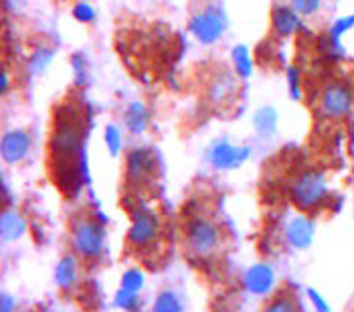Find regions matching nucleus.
Returning a JSON list of instances; mask_svg holds the SVG:
<instances>
[{
    "instance_id": "23",
    "label": "nucleus",
    "mask_w": 354,
    "mask_h": 312,
    "mask_svg": "<svg viewBox=\"0 0 354 312\" xmlns=\"http://www.w3.org/2000/svg\"><path fill=\"white\" fill-rule=\"evenodd\" d=\"M71 69H73V80L77 87H87L89 84V69H87V59L83 53L71 55Z\"/></svg>"
},
{
    "instance_id": "29",
    "label": "nucleus",
    "mask_w": 354,
    "mask_h": 312,
    "mask_svg": "<svg viewBox=\"0 0 354 312\" xmlns=\"http://www.w3.org/2000/svg\"><path fill=\"white\" fill-rule=\"evenodd\" d=\"M290 4L300 12L301 17H314L322 8V0H290Z\"/></svg>"
},
{
    "instance_id": "16",
    "label": "nucleus",
    "mask_w": 354,
    "mask_h": 312,
    "mask_svg": "<svg viewBox=\"0 0 354 312\" xmlns=\"http://www.w3.org/2000/svg\"><path fill=\"white\" fill-rule=\"evenodd\" d=\"M150 122H152V116H150V110L146 108L144 102H132L124 112L126 130L132 136H142L150 128Z\"/></svg>"
},
{
    "instance_id": "20",
    "label": "nucleus",
    "mask_w": 354,
    "mask_h": 312,
    "mask_svg": "<svg viewBox=\"0 0 354 312\" xmlns=\"http://www.w3.org/2000/svg\"><path fill=\"white\" fill-rule=\"evenodd\" d=\"M231 61H233V69H235V75L247 80L251 77L253 73V59L249 53V47L245 45H235L233 51H231Z\"/></svg>"
},
{
    "instance_id": "25",
    "label": "nucleus",
    "mask_w": 354,
    "mask_h": 312,
    "mask_svg": "<svg viewBox=\"0 0 354 312\" xmlns=\"http://www.w3.org/2000/svg\"><path fill=\"white\" fill-rule=\"evenodd\" d=\"M286 82H288V89H290V98L294 102H300L304 95V85H301V73L296 65H290L286 69Z\"/></svg>"
},
{
    "instance_id": "15",
    "label": "nucleus",
    "mask_w": 354,
    "mask_h": 312,
    "mask_svg": "<svg viewBox=\"0 0 354 312\" xmlns=\"http://www.w3.org/2000/svg\"><path fill=\"white\" fill-rule=\"evenodd\" d=\"M27 233V219L15 209V207H4L2 217H0V235L4 241H17Z\"/></svg>"
},
{
    "instance_id": "30",
    "label": "nucleus",
    "mask_w": 354,
    "mask_h": 312,
    "mask_svg": "<svg viewBox=\"0 0 354 312\" xmlns=\"http://www.w3.org/2000/svg\"><path fill=\"white\" fill-rule=\"evenodd\" d=\"M300 309V304L294 300V296H288V298H283V294L281 296H277V300H273L268 304V311H281V312H290V311H298Z\"/></svg>"
},
{
    "instance_id": "9",
    "label": "nucleus",
    "mask_w": 354,
    "mask_h": 312,
    "mask_svg": "<svg viewBox=\"0 0 354 312\" xmlns=\"http://www.w3.org/2000/svg\"><path fill=\"white\" fill-rule=\"evenodd\" d=\"M156 154L150 146H136L126 156V176L134 185L150 181V176L156 172Z\"/></svg>"
},
{
    "instance_id": "1",
    "label": "nucleus",
    "mask_w": 354,
    "mask_h": 312,
    "mask_svg": "<svg viewBox=\"0 0 354 312\" xmlns=\"http://www.w3.org/2000/svg\"><path fill=\"white\" fill-rule=\"evenodd\" d=\"M87 126L75 106H63L55 113L49 138V160L57 187L67 197H80L91 183L87 165Z\"/></svg>"
},
{
    "instance_id": "4",
    "label": "nucleus",
    "mask_w": 354,
    "mask_h": 312,
    "mask_svg": "<svg viewBox=\"0 0 354 312\" xmlns=\"http://www.w3.org/2000/svg\"><path fill=\"white\" fill-rule=\"evenodd\" d=\"M227 25H229L227 12L223 10V6L213 2V4H207L203 10L192 15L191 21H189V30L198 43L215 45L223 37V33L227 30Z\"/></svg>"
},
{
    "instance_id": "18",
    "label": "nucleus",
    "mask_w": 354,
    "mask_h": 312,
    "mask_svg": "<svg viewBox=\"0 0 354 312\" xmlns=\"http://www.w3.org/2000/svg\"><path fill=\"white\" fill-rule=\"evenodd\" d=\"M55 59V49L49 45H39L32 49V53L28 55L27 61V71L32 77H39V75H45L47 69L53 65Z\"/></svg>"
},
{
    "instance_id": "31",
    "label": "nucleus",
    "mask_w": 354,
    "mask_h": 312,
    "mask_svg": "<svg viewBox=\"0 0 354 312\" xmlns=\"http://www.w3.org/2000/svg\"><path fill=\"white\" fill-rule=\"evenodd\" d=\"M306 294H308V298L312 300V304H314V309L318 312H330V304H328L326 300L322 298V294L318 292V290H314V288H308L306 290Z\"/></svg>"
},
{
    "instance_id": "7",
    "label": "nucleus",
    "mask_w": 354,
    "mask_h": 312,
    "mask_svg": "<svg viewBox=\"0 0 354 312\" xmlns=\"http://www.w3.org/2000/svg\"><path fill=\"white\" fill-rule=\"evenodd\" d=\"M221 231L218 227L205 217H196L187 226V246L198 257H211L218 250Z\"/></svg>"
},
{
    "instance_id": "33",
    "label": "nucleus",
    "mask_w": 354,
    "mask_h": 312,
    "mask_svg": "<svg viewBox=\"0 0 354 312\" xmlns=\"http://www.w3.org/2000/svg\"><path fill=\"white\" fill-rule=\"evenodd\" d=\"M8 89H10V75H8L6 69H2V71H0V93L6 95Z\"/></svg>"
},
{
    "instance_id": "26",
    "label": "nucleus",
    "mask_w": 354,
    "mask_h": 312,
    "mask_svg": "<svg viewBox=\"0 0 354 312\" xmlns=\"http://www.w3.org/2000/svg\"><path fill=\"white\" fill-rule=\"evenodd\" d=\"M354 28V12L353 15H346V17H340L332 23V27L328 30V39H332L334 43H340V39Z\"/></svg>"
},
{
    "instance_id": "22",
    "label": "nucleus",
    "mask_w": 354,
    "mask_h": 312,
    "mask_svg": "<svg viewBox=\"0 0 354 312\" xmlns=\"http://www.w3.org/2000/svg\"><path fill=\"white\" fill-rule=\"evenodd\" d=\"M104 142H106V148H108V152L111 156H120L122 146H124V136H122V130L115 124H108L106 126Z\"/></svg>"
},
{
    "instance_id": "24",
    "label": "nucleus",
    "mask_w": 354,
    "mask_h": 312,
    "mask_svg": "<svg viewBox=\"0 0 354 312\" xmlns=\"http://www.w3.org/2000/svg\"><path fill=\"white\" fill-rule=\"evenodd\" d=\"M113 304L122 311H138L140 309V292L120 288L113 296Z\"/></svg>"
},
{
    "instance_id": "2",
    "label": "nucleus",
    "mask_w": 354,
    "mask_h": 312,
    "mask_svg": "<svg viewBox=\"0 0 354 312\" xmlns=\"http://www.w3.org/2000/svg\"><path fill=\"white\" fill-rule=\"evenodd\" d=\"M330 187L322 170H301L290 185V199L301 213H312L328 201Z\"/></svg>"
},
{
    "instance_id": "13",
    "label": "nucleus",
    "mask_w": 354,
    "mask_h": 312,
    "mask_svg": "<svg viewBox=\"0 0 354 312\" xmlns=\"http://www.w3.org/2000/svg\"><path fill=\"white\" fill-rule=\"evenodd\" d=\"M283 233H286V239L292 248L308 250L314 241V235H316V223L312 217L301 213V215H296L288 221Z\"/></svg>"
},
{
    "instance_id": "27",
    "label": "nucleus",
    "mask_w": 354,
    "mask_h": 312,
    "mask_svg": "<svg viewBox=\"0 0 354 312\" xmlns=\"http://www.w3.org/2000/svg\"><path fill=\"white\" fill-rule=\"evenodd\" d=\"M71 15H73V19H75L77 23H82V25H91V23H95V19H97L95 8H93L89 2H85V0H80V2L73 4Z\"/></svg>"
},
{
    "instance_id": "21",
    "label": "nucleus",
    "mask_w": 354,
    "mask_h": 312,
    "mask_svg": "<svg viewBox=\"0 0 354 312\" xmlns=\"http://www.w3.org/2000/svg\"><path fill=\"white\" fill-rule=\"evenodd\" d=\"M183 309V300L174 290H162L152 304L154 312H180Z\"/></svg>"
},
{
    "instance_id": "3",
    "label": "nucleus",
    "mask_w": 354,
    "mask_h": 312,
    "mask_svg": "<svg viewBox=\"0 0 354 312\" xmlns=\"http://www.w3.org/2000/svg\"><path fill=\"white\" fill-rule=\"evenodd\" d=\"M71 246L82 259L97 261L106 252V226L100 217H77L71 226Z\"/></svg>"
},
{
    "instance_id": "28",
    "label": "nucleus",
    "mask_w": 354,
    "mask_h": 312,
    "mask_svg": "<svg viewBox=\"0 0 354 312\" xmlns=\"http://www.w3.org/2000/svg\"><path fill=\"white\" fill-rule=\"evenodd\" d=\"M146 284V276L142 270H126L124 276H122V282H120V288H126V290H132V292H140Z\"/></svg>"
},
{
    "instance_id": "32",
    "label": "nucleus",
    "mask_w": 354,
    "mask_h": 312,
    "mask_svg": "<svg viewBox=\"0 0 354 312\" xmlns=\"http://www.w3.org/2000/svg\"><path fill=\"white\" fill-rule=\"evenodd\" d=\"M15 306H17V302H15L12 294L2 292V296H0V312H12Z\"/></svg>"
},
{
    "instance_id": "5",
    "label": "nucleus",
    "mask_w": 354,
    "mask_h": 312,
    "mask_svg": "<svg viewBox=\"0 0 354 312\" xmlns=\"http://www.w3.org/2000/svg\"><path fill=\"white\" fill-rule=\"evenodd\" d=\"M132 223L128 229V244L136 250H144L148 246H152L156 241V237L160 235V219L158 215L148 209L146 205H138L136 209H132Z\"/></svg>"
},
{
    "instance_id": "11",
    "label": "nucleus",
    "mask_w": 354,
    "mask_h": 312,
    "mask_svg": "<svg viewBox=\"0 0 354 312\" xmlns=\"http://www.w3.org/2000/svg\"><path fill=\"white\" fill-rule=\"evenodd\" d=\"M277 284V276L270 264H253L247 268V272L243 274V286L249 294L255 296H268L275 288Z\"/></svg>"
},
{
    "instance_id": "10",
    "label": "nucleus",
    "mask_w": 354,
    "mask_h": 312,
    "mask_svg": "<svg viewBox=\"0 0 354 312\" xmlns=\"http://www.w3.org/2000/svg\"><path fill=\"white\" fill-rule=\"evenodd\" d=\"M30 146H32V138H30V132L25 128H15V130L4 132L2 142H0L2 160L6 165L23 163L30 152Z\"/></svg>"
},
{
    "instance_id": "17",
    "label": "nucleus",
    "mask_w": 354,
    "mask_h": 312,
    "mask_svg": "<svg viewBox=\"0 0 354 312\" xmlns=\"http://www.w3.org/2000/svg\"><path fill=\"white\" fill-rule=\"evenodd\" d=\"M277 126H279V113L273 106H261L253 113V128L259 136L270 138L277 132Z\"/></svg>"
},
{
    "instance_id": "6",
    "label": "nucleus",
    "mask_w": 354,
    "mask_h": 312,
    "mask_svg": "<svg viewBox=\"0 0 354 312\" xmlns=\"http://www.w3.org/2000/svg\"><path fill=\"white\" fill-rule=\"evenodd\" d=\"M320 110L330 120H342L354 110V91L351 85L334 80L320 93Z\"/></svg>"
},
{
    "instance_id": "8",
    "label": "nucleus",
    "mask_w": 354,
    "mask_h": 312,
    "mask_svg": "<svg viewBox=\"0 0 354 312\" xmlns=\"http://www.w3.org/2000/svg\"><path fill=\"white\" fill-rule=\"evenodd\" d=\"M251 156L249 146H235L227 138L213 142L209 148V163L217 170H235L243 167Z\"/></svg>"
},
{
    "instance_id": "12",
    "label": "nucleus",
    "mask_w": 354,
    "mask_h": 312,
    "mask_svg": "<svg viewBox=\"0 0 354 312\" xmlns=\"http://www.w3.org/2000/svg\"><path fill=\"white\" fill-rule=\"evenodd\" d=\"M300 12L292 4H277L272 10L273 33L279 39H290L296 33L304 30V21Z\"/></svg>"
},
{
    "instance_id": "14",
    "label": "nucleus",
    "mask_w": 354,
    "mask_h": 312,
    "mask_svg": "<svg viewBox=\"0 0 354 312\" xmlns=\"http://www.w3.org/2000/svg\"><path fill=\"white\" fill-rule=\"evenodd\" d=\"M80 282V255H63L55 266V284L63 292H71Z\"/></svg>"
},
{
    "instance_id": "19",
    "label": "nucleus",
    "mask_w": 354,
    "mask_h": 312,
    "mask_svg": "<svg viewBox=\"0 0 354 312\" xmlns=\"http://www.w3.org/2000/svg\"><path fill=\"white\" fill-rule=\"evenodd\" d=\"M235 91H237V80L231 73H227V71L218 73L217 77L211 82V87H209V95H211V100L215 104L227 102Z\"/></svg>"
}]
</instances>
